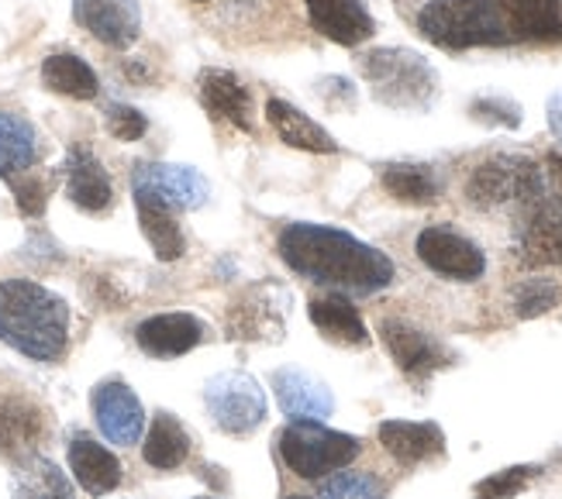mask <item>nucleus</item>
Here are the masks:
<instances>
[{"instance_id":"24","label":"nucleus","mask_w":562,"mask_h":499,"mask_svg":"<svg viewBox=\"0 0 562 499\" xmlns=\"http://www.w3.org/2000/svg\"><path fill=\"white\" fill-rule=\"evenodd\" d=\"M135 211H138L142 235H145V241L153 245L156 259L177 262L187 252L183 231H180V224H177V211L166 207L162 200H156L153 193H145V190H135Z\"/></svg>"},{"instance_id":"22","label":"nucleus","mask_w":562,"mask_h":499,"mask_svg":"<svg viewBox=\"0 0 562 499\" xmlns=\"http://www.w3.org/2000/svg\"><path fill=\"white\" fill-rule=\"evenodd\" d=\"M42 159V135L18 111H0V177L11 180L35 169Z\"/></svg>"},{"instance_id":"36","label":"nucleus","mask_w":562,"mask_h":499,"mask_svg":"<svg viewBox=\"0 0 562 499\" xmlns=\"http://www.w3.org/2000/svg\"><path fill=\"white\" fill-rule=\"evenodd\" d=\"M549 307H555V290H552V283H546V280H528L518 290V314L521 317H539Z\"/></svg>"},{"instance_id":"37","label":"nucleus","mask_w":562,"mask_h":499,"mask_svg":"<svg viewBox=\"0 0 562 499\" xmlns=\"http://www.w3.org/2000/svg\"><path fill=\"white\" fill-rule=\"evenodd\" d=\"M546 186H549L555 207L562 214V156H549V162H546Z\"/></svg>"},{"instance_id":"10","label":"nucleus","mask_w":562,"mask_h":499,"mask_svg":"<svg viewBox=\"0 0 562 499\" xmlns=\"http://www.w3.org/2000/svg\"><path fill=\"white\" fill-rule=\"evenodd\" d=\"M132 190H145L166 207L180 211H198L207 204L211 186L198 169L190 166H169V162H138L132 172Z\"/></svg>"},{"instance_id":"12","label":"nucleus","mask_w":562,"mask_h":499,"mask_svg":"<svg viewBox=\"0 0 562 499\" xmlns=\"http://www.w3.org/2000/svg\"><path fill=\"white\" fill-rule=\"evenodd\" d=\"M93 404V417H97V428L111 444L128 447L142 438L145 428V410L138 404V396L125 386V383H101L90 396Z\"/></svg>"},{"instance_id":"26","label":"nucleus","mask_w":562,"mask_h":499,"mask_svg":"<svg viewBox=\"0 0 562 499\" xmlns=\"http://www.w3.org/2000/svg\"><path fill=\"white\" fill-rule=\"evenodd\" d=\"M311 324L322 331L328 341L346 344V348H366L370 344V331L359 317V310L349 304L346 296H322L311 299Z\"/></svg>"},{"instance_id":"1","label":"nucleus","mask_w":562,"mask_h":499,"mask_svg":"<svg viewBox=\"0 0 562 499\" xmlns=\"http://www.w3.org/2000/svg\"><path fill=\"white\" fill-rule=\"evenodd\" d=\"M280 259L297 272V276L349 290V293H376L394 280V262L380 248L359 241L349 231L328 228V224H286L280 231Z\"/></svg>"},{"instance_id":"34","label":"nucleus","mask_w":562,"mask_h":499,"mask_svg":"<svg viewBox=\"0 0 562 499\" xmlns=\"http://www.w3.org/2000/svg\"><path fill=\"white\" fill-rule=\"evenodd\" d=\"M470 114L483 124H497V128H518L521 124V107L507 97H480L473 100Z\"/></svg>"},{"instance_id":"32","label":"nucleus","mask_w":562,"mask_h":499,"mask_svg":"<svg viewBox=\"0 0 562 499\" xmlns=\"http://www.w3.org/2000/svg\"><path fill=\"white\" fill-rule=\"evenodd\" d=\"M535 476H539V465H515V468H504L497 476L483 479L476 486V499H515Z\"/></svg>"},{"instance_id":"20","label":"nucleus","mask_w":562,"mask_h":499,"mask_svg":"<svg viewBox=\"0 0 562 499\" xmlns=\"http://www.w3.org/2000/svg\"><path fill=\"white\" fill-rule=\"evenodd\" d=\"M515 38L562 45V0H494Z\"/></svg>"},{"instance_id":"18","label":"nucleus","mask_w":562,"mask_h":499,"mask_svg":"<svg viewBox=\"0 0 562 499\" xmlns=\"http://www.w3.org/2000/svg\"><path fill=\"white\" fill-rule=\"evenodd\" d=\"M280 299L283 290H277L273 283L249 290L241 299H235L228 310V328L235 338H249V341H262V338H280L283 331V314H280Z\"/></svg>"},{"instance_id":"17","label":"nucleus","mask_w":562,"mask_h":499,"mask_svg":"<svg viewBox=\"0 0 562 499\" xmlns=\"http://www.w3.org/2000/svg\"><path fill=\"white\" fill-rule=\"evenodd\" d=\"M198 93L207 114L235 124L238 132H252V93L228 69H204Z\"/></svg>"},{"instance_id":"30","label":"nucleus","mask_w":562,"mask_h":499,"mask_svg":"<svg viewBox=\"0 0 562 499\" xmlns=\"http://www.w3.org/2000/svg\"><path fill=\"white\" fill-rule=\"evenodd\" d=\"M42 83L53 90V93H63V97H72V100H93L101 83H97V72L90 69V63H83L80 56L72 53H56L42 63Z\"/></svg>"},{"instance_id":"7","label":"nucleus","mask_w":562,"mask_h":499,"mask_svg":"<svg viewBox=\"0 0 562 499\" xmlns=\"http://www.w3.org/2000/svg\"><path fill=\"white\" fill-rule=\"evenodd\" d=\"M207 410L225 434H252L266 420V389L249 372H222L204 389Z\"/></svg>"},{"instance_id":"5","label":"nucleus","mask_w":562,"mask_h":499,"mask_svg":"<svg viewBox=\"0 0 562 499\" xmlns=\"http://www.w3.org/2000/svg\"><path fill=\"white\" fill-rule=\"evenodd\" d=\"M280 455L301 479H322L359 455V441L352 434L328 431L317 420H293L280 434Z\"/></svg>"},{"instance_id":"33","label":"nucleus","mask_w":562,"mask_h":499,"mask_svg":"<svg viewBox=\"0 0 562 499\" xmlns=\"http://www.w3.org/2000/svg\"><path fill=\"white\" fill-rule=\"evenodd\" d=\"M317 499H383V492L370 476H359V472H341V476L325 483V489Z\"/></svg>"},{"instance_id":"41","label":"nucleus","mask_w":562,"mask_h":499,"mask_svg":"<svg viewBox=\"0 0 562 499\" xmlns=\"http://www.w3.org/2000/svg\"><path fill=\"white\" fill-rule=\"evenodd\" d=\"M201 499H214V496H201Z\"/></svg>"},{"instance_id":"2","label":"nucleus","mask_w":562,"mask_h":499,"mask_svg":"<svg viewBox=\"0 0 562 499\" xmlns=\"http://www.w3.org/2000/svg\"><path fill=\"white\" fill-rule=\"evenodd\" d=\"M0 341L24 359L59 362L69 344L66 299L32 280H0Z\"/></svg>"},{"instance_id":"19","label":"nucleus","mask_w":562,"mask_h":499,"mask_svg":"<svg viewBox=\"0 0 562 499\" xmlns=\"http://www.w3.org/2000/svg\"><path fill=\"white\" fill-rule=\"evenodd\" d=\"M273 389H277L283 413L293 420H317L322 423L335 410L331 389L304 368H280L273 376Z\"/></svg>"},{"instance_id":"15","label":"nucleus","mask_w":562,"mask_h":499,"mask_svg":"<svg viewBox=\"0 0 562 499\" xmlns=\"http://www.w3.org/2000/svg\"><path fill=\"white\" fill-rule=\"evenodd\" d=\"M207 328L193 314H156L135 328V341L153 359H180L204 341Z\"/></svg>"},{"instance_id":"8","label":"nucleus","mask_w":562,"mask_h":499,"mask_svg":"<svg viewBox=\"0 0 562 499\" xmlns=\"http://www.w3.org/2000/svg\"><path fill=\"white\" fill-rule=\"evenodd\" d=\"M418 259L438 276L456 283H473L486 272V256L480 252V245L442 224H431L418 235Z\"/></svg>"},{"instance_id":"16","label":"nucleus","mask_w":562,"mask_h":499,"mask_svg":"<svg viewBox=\"0 0 562 499\" xmlns=\"http://www.w3.org/2000/svg\"><path fill=\"white\" fill-rule=\"evenodd\" d=\"M314 32H322L335 45H362L376 32V21L362 0H304Z\"/></svg>"},{"instance_id":"27","label":"nucleus","mask_w":562,"mask_h":499,"mask_svg":"<svg viewBox=\"0 0 562 499\" xmlns=\"http://www.w3.org/2000/svg\"><path fill=\"white\" fill-rule=\"evenodd\" d=\"M380 183L383 190L401 200V204L411 207H428L442 193V183H438L435 169L431 166H418V162H390L380 172Z\"/></svg>"},{"instance_id":"6","label":"nucleus","mask_w":562,"mask_h":499,"mask_svg":"<svg viewBox=\"0 0 562 499\" xmlns=\"http://www.w3.org/2000/svg\"><path fill=\"white\" fill-rule=\"evenodd\" d=\"M539 193H546V169L521 156L486 159L473 169V177L467 183V200L480 211H494L507 204L525 207Z\"/></svg>"},{"instance_id":"25","label":"nucleus","mask_w":562,"mask_h":499,"mask_svg":"<svg viewBox=\"0 0 562 499\" xmlns=\"http://www.w3.org/2000/svg\"><path fill=\"white\" fill-rule=\"evenodd\" d=\"M69 468L90 496H104L117 489L121 483V462L108 452L104 444H97L87 434H77L69 441Z\"/></svg>"},{"instance_id":"14","label":"nucleus","mask_w":562,"mask_h":499,"mask_svg":"<svg viewBox=\"0 0 562 499\" xmlns=\"http://www.w3.org/2000/svg\"><path fill=\"white\" fill-rule=\"evenodd\" d=\"M380 338L386 344V352L394 355L397 368L407 372L411 379H428L435 368L446 365V348L438 344L431 334L411 328L404 320H383Z\"/></svg>"},{"instance_id":"9","label":"nucleus","mask_w":562,"mask_h":499,"mask_svg":"<svg viewBox=\"0 0 562 499\" xmlns=\"http://www.w3.org/2000/svg\"><path fill=\"white\" fill-rule=\"evenodd\" d=\"M45 438V410L0 372V452L29 458Z\"/></svg>"},{"instance_id":"31","label":"nucleus","mask_w":562,"mask_h":499,"mask_svg":"<svg viewBox=\"0 0 562 499\" xmlns=\"http://www.w3.org/2000/svg\"><path fill=\"white\" fill-rule=\"evenodd\" d=\"M8 186L14 190V204L24 217H38L48 204V193H53V180L38 177L35 169L21 172V177H11Z\"/></svg>"},{"instance_id":"11","label":"nucleus","mask_w":562,"mask_h":499,"mask_svg":"<svg viewBox=\"0 0 562 499\" xmlns=\"http://www.w3.org/2000/svg\"><path fill=\"white\" fill-rule=\"evenodd\" d=\"M72 18L108 48H128L142 32L138 0H72Z\"/></svg>"},{"instance_id":"39","label":"nucleus","mask_w":562,"mask_h":499,"mask_svg":"<svg viewBox=\"0 0 562 499\" xmlns=\"http://www.w3.org/2000/svg\"><path fill=\"white\" fill-rule=\"evenodd\" d=\"M286 499H307V496H286Z\"/></svg>"},{"instance_id":"21","label":"nucleus","mask_w":562,"mask_h":499,"mask_svg":"<svg viewBox=\"0 0 562 499\" xmlns=\"http://www.w3.org/2000/svg\"><path fill=\"white\" fill-rule=\"evenodd\" d=\"M380 441L401 465H422L446 452V434L428 420H383Z\"/></svg>"},{"instance_id":"29","label":"nucleus","mask_w":562,"mask_h":499,"mask_svg":"<svg viewBox=\"0 0 562 499\" xmlns=\"http://www.w3.org/2000/svg\"><path fill=\"white\" fill-rule=\"evenodd\" d=\"M142 455L153 468H180L190 455V434L183 431V423L173 413H156L149 434H145Z\"/></svg>"},{"instance_id":"23","label":"nucleus","mask_w":562,"mask_h":499,"mask_svg":"<svg viewBox=\"0 0 562 499\" xmlns=\"http://www.w3.org/2000/svg\"><path fill=\"white\" fill-rule=\"evenodd\" d=\"M266 121L273 124V132L280 135V141H286L290 148H301V152H317V156H331L338 152V141L322 128L317 121H311L301 107L286 104V100L273 97L266 104Z\"/></svg>"},{"instance_id":"42","label":"nucleus","mask_w":562,"mask_h":499,"mask_svg":"<svg viewBox=\"0 0 562 499\" xmlns=\"http://www.w3.org/2000/svg\"><path fill=\"white\" fill-rule=\"evenodd\" d=\"M559 217H562V214H559ZM559 259H562V256H559Z\"/></svg>"},{"instance_id":"3","label":"nucleus","mask_w":562,"mask_h":499,"mask_svg":"<svg viewBox=\"0 0 562 499\" xmlns=\"http://www.w3.org/2000/svg\"><path fill=\"white\" fill-rule=\"evenodd\" d=\"M418 32L449 53L515 42L494 0H428L418 14Z\"/></svg>"},{"instance_id":"4","label":"nucleus","mask_w":562,"mask_h":499,"mask_svg":"<svg viewBox=\"0 0 562 499\" xmlns=\"http://www.w3.org/2000/svg\"><path fill=\"white\" fill-rule=\"evenodd\" d=\"M359 69L373 97L390 111H428L438 97V72L411 48H373L362 56Z\"/></svg>"},{"instance_id":"13","label":"nucleus","mask_w":562,"mask_h":499,"mask_svg":"<svg viewBox=\"0 0 562 499\" xmlns=\"http://www.w3.org/2000/svg\"><path fill=\"white\" fill-rule=\"evenodd\" d=\"M66 196L72 200V207H80L83 214H104L114 204V186L108 169L101 166L87 145H72L66 152Z\"/></svg>"},{"instance_id":"38","label":"nucleus","mask_w":562,"mask_h":499,"mask_svg":"<svg viewBox=\"0 0 562 499\" xmlns=\"http://www.w3.org/2000/svg\"><path fill=\"white\" fill-rule=\"evenodd\" d=\"M546 111H549V128H552V135L562 141V90L549 97V107Z\"/></svg>"},{"instance_id":"28","label":"nucleus","mask_w":562,"mask_h":499,"mask_svg":"<svg viewBox=\"0 0 562 499\" xmlns=\"http://www.w3.org/2000/svg\"><path fill=\"white\" fill-rule=\"evenodd\" d=\"M11 489H14V499H77L66 472L42 455L21 458V465L14 468Z\"/></svg>"},{"instance_id":"40","label":"nucleus","mask_w":562,"mask_h":499,"mask_svg":"<svg viewBox=\"0 0 562 499\" xmlns=\"http://www.w3.org/2000/svg\"><path fill=\"white\" fill-rule=\"evenodd\" d=\"M198 4H207V0H198Z\"/></svg>"},{"instance_id":"35","label":"nucleus","mask_w":562,"mask_h":499,"mask_svg":"<svg viewBox=\"0 0 562 499\" xmlns=\"http://www.w3.org/2000/svg\"><path fill=\"white\" fill-rule=\"evenodd\" d=\"M108 132L117 141H138L145 132H149V121H145L142 111H135L128 104H111L108 107Z\"/></svg>"}]
</instances>
